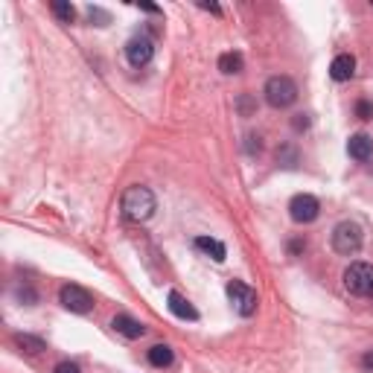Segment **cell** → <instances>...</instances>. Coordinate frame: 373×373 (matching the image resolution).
Returning a JSON list of instances; mask_svg holds the SVG:
<instances>
[{
	"instance_id": "cell-1",
	"label": "cell",
	"mask_w": 373,
	"mask_h": 373,
	"mask_svg": "<svg viewBox=\"0 0 373 373\" xmlns=\"http://www.w3.org/2000/svg\"><path fill=\"white\" fill-rule=\"evenodd\" d=\"M155 210H157V199L155 193L149 190V186H128V190L123 193V216L131 219V222H146L155 216Z\"/></svg>"
},
{
	"instance_id": "cell-2",
	"label": "cell",
	"mask_w": 373,
	"mask_h": 373,
	"mask_svg": "<svg viewBox=\"0 0 373 373\" xmlns=\"http://www.w3.org/2000/svg\"><path fill=\"white\" fill-rule=\"evenodd\" d=\"M364 243V236H362V228L356 222H338L333 228V251L341 254V257H353L359 254Z\"/></svg>"
},
{
	"instance_id": "cell-3",
	"label": "cell",
	"mask_w": 373,
	"mask_h": 373,
	"mask_svg": "<svg viewBox=\"0 0 373 373\" xmlns=\"http://www.w3.org/2000/svg\"><path fill=\"white\" fill-rule=\"evenodd\" d=\"M262 94L272 108H289V105H295V99H298V85L291 82L289 76H272L269 82H265Z\"/></svg>"
},
{
	"instance_id": "cell-4",
	"label": "cell",
	"mask_w": 373,
	"mask_h": 373,
	"mask_svg": "<svg viewBox=\"0 0 373 373\" xmlns=\"http://www.w3.org/2000/svg\"><path fill=\"white\" fill-rule=\"evenodd\" d=\"M344 289L356 298L373 295V265H367V262L347 265V272H344Z\"/></svg>"
},
{
	"instance_id": "cell-5",
	"label": "cell",
	"mask_w": 373,
	"mask_h": 373,
	"mask_svg": "<svg viewBox=\"0 0 373 373\" xmlns=\"http://www.w3.org/2000/svg\"><path fill=\"white\" fill-rule=\"evenodd\" d=\"M225 291H228V301H230V306H233L236 315L248 318V315L257 312V291H254L248 283H243V280H230Z\"/></svg>"
},
{
	"instance_id": "cell-6",
	"label": "cell",
	"mask_w": 373,
	"mask_h": 373,
	"mask_svg": "<svg viewBox=\"0 0 373 373\" xmlns=\"http://www.w3.org/2000/svg\"><path fill=\"white\" fill-rule=\"evenodd\" d=\"M59 301H62V306H65L67 312H76V315L94 312V295H91L88 289L76 286V283H65V286L59 289Z\"/></svg>"
},
{
	"instance_id": "cell-7",
	"label": "cell",
	"mask_w": 373,
	"mask_h": 373,
	"mask_svg": "<svg viewBox=\"0 0 373 373\" xmlns=\"http://www.w3.org/2000/svg\"><path fill=\"white\" fill-rule=\"evenodd\" d=\"M318 213H321V204H318V199L309 196V193H298L295 199L289 201V216L295 219L298 225H309V222H315V219H318Z\"/></svg>"
},
{
	"instance_id": "cell-8",
	"label": "cell",
	"mask_w": 373,
	"mask_h": 373,
	"mask_svg": "<svg viewBox=\"0 0 373 373\" xmlns=\"http://www.w3.org/2000/svg\"><path fill=\"white\" fill-rule=\"evenodd\" d=\"M155 56V44L149 35H135V38H128L126 44V59L131 67H146Z\"/></svg>"
},
{
	"instance_id": "cell-9",
	"label": "cell",
	"mask_w": 373,
	"mask_h": 373,
	"mask_svg": "<svg viewBox=\"0 0 373 373\" xmlns=\"http://www.w3.org/2000/svg\"><path fill=\"white\" fill-rule=\"evenodd\" d=\"M167 306H169V312L175 318H181V321H199V309L186 301L181 291H169V295H167Z\"/></svg>"
},
{
	"instance_id": "cell-10",
	"label": "cell",
	"mask_w": 373,
	"mask_h": 373,
	"mask_svg": "<svg viewBox=\"0 0 373 373\" xmlns=\"http://www.w3.org/2000/svg\"><path fill=\"white\" fill-rule=\"evenodd\" d=\"M347 155L353 157V161H359V164L370 161V155H373V138H367L364 131L353 135V138L347 140Z\"/></svg>"
},
{
	"instance_id": "cell-11",
	"label": "cell",
	"mask_w": 373,
	"mask_h": 373,
	"mask_svg": "<svg viewBox=\"0 0 373 373\" xmlns=\"http://www.w3.org/2000/svg\"><path fill=\"white\" fill-rule=\"evenodd\" d=\"M353 73H356V59L350 56V52H341V56L333 59L330 76L335 79V82H347V79H353Z\"/></svg>"
},
{
	"instance_id": "cell-12",
	"label": "cell",
	"mask_w": 373,
	"mask_h": 373,
	"mask_svg": "<svg viewBox=\"0 0 373 373\" xmlns=\"http://www.w3.org/2000/svg\"><path fill=\"white\" fill-rule=\"evenodd\" d=\"M111 327H114L123 338H140V335L146 333V327L138 321V318H131V315H114Z\"/></svg>"
},
{
	"instance_id": "cell-13",
	"label": "cell",
	"mask_w": 373,
	"mask_h": 373,
	"mask_svg": "<svg viewBox=\"0 0 373 373\" xmlns=\"http://www.w3.org/2000/svg\"><path fill=\"white\" fill-rule=\"evenodd\" d=\"M196 248H199L201 254H207L210 260H216V262H222V260L228 257L225 245L219 243V239H213V236H196Z\"/></svg>"
},
{
	"instance_id": "cell-14",
	"label": "cell",
	"mask_w": 373,
	"mask_h": 373,
	"mask_svg": "<svg viewBox=\"0 0 373 373\" xmlns=\"http://www.w3.org/2000/svg\"><path fill=\"white\" fill-rule=\"evenodd\" d=\"M243 67H245V62H243V52H222L219 56V70L222 73H243Z\"/></svg>"
},
{
	"instance_id": "cell-15",
	"label": "cell",
	"mask_w": 373,
	"mask_h": 373,
	"mask_svg": "<svg viewBox=\"0 0 373 373\" xmlns=\"http://www.w3.org/2000/svg\"><path fill=\"white\" fill-rule=\"evenodd\" d=\"M149 364L169 367L172 364V347H169V344H155V347L149 350Z\"/></svg>"
},
{
	"instance_id": "cell-16",
	"label": "cell",
	"mask_w": 373,
	"mask_h": 373,
	"mask_svg": "<svg viewBox=\"0 0 373 373\" xmlns=\"http://www.w3.org/2000/svg\"><path fill=\"white\" fill-rule=\"evenodd\" d=\"M50 9H52V15H56L62 23H73L76 21V9H73V4H67V0H52Z\"/></svg>"
},
{
	"instance_id": "cell-17",
	"label": "cell",
	"mask_w": 373,
	"mask_h": 373,
	"mask_svg": "<svg viewBox=\"0 0 373 373\" xmlns=\"http://www.w3.org/2000/svg\"><path fill=\"white\" fill-rule=\"evenodd\" d=\"M15 344L21 347V353H30V356H35V353L44 350V341L33 338V335H15Z\"/></svg>"
},
{
	"instance_id": "cell-18",
	"label": "cell",
	"mask_w": 373,
	"mask_h": 373,
	"mask_svg": "<svg viewBox=\"0 0 373 373\" xmlns=\"http://www.w3.org/2000/svg\"><path fill=\"white\" fill-rule=\"evenodd\" d=\"M356 117H359V120H373V102L359 99V102H356Z\"/></svg>"
},
{
	"instance_id": "cell-19",
	"label": "cell",
	"mask_w": 373,
	"mask_h": 373,
	"mask_svg": "<svg viewBox=\"0 0 373 373\" xmlns=\"http://www.w3.org/2000/svg\"><path fill=\"white\" fill-rule=\"evenodd\" d=\"M245 140H248V143H245V152H248V155H260V152H262V143H260L257 135H248Z\"/></svg>"
},
{
	"instance_id": "cell-20",
	"label": "cell",
	"mask_w": 373,
	"mask_h": 373,
	"mask_svg": "<svg viewBox=\"0 0 373 373\" xmlns=\"http://www.w3.org/2000/svg\"><path fill=\"white\" fill-rule=\"evenodd\" d=\"M52 373H82V367H79L76 362H59Z\"/></svg>"
},
{
	"instance_id": "cell-21",
	"label": "cell",
	"mask_w": 373,
	"mask_h": 373,
	"mask_svg": "<svg viewBox=\"0 0 373 373\" xmlns=\"http://www.w3.org/2000/svg\"><path fill=\"white\" fill-rule=\"evenodd\" d=\"M88 18H91V21H102V26L108 23V12H102V9H96V6L88 9Z\"/></svg>"
},
{
	"instance_id": "cell-22",
	"label": "cell",
	"mask_w": 373,
	"mask_h": 373,
	"mask_svg": "<svg viewBox=\"0 0 373 373\" xmlns=\"http://www.w3.org/2000/svg\"><path fill=\"white\" fill-rule=\"evenodd\" d=\"M304 248H306L304 239H295V243H289V254H301Z\"/></svg>"
},
{
	"instance_id": "cell-23",
	"label": "cell",
	"mask_w": 373,
	"mask_h": 373,
	"mask_svg": "<svg viewBox=\"0 0 373 373\" xmlns=\"http://www.w3.org/2000/svg\"><path fill=\"white\" fill-rule=\"evenodd\" d=\"M291 126H295L298 131H301V128H306V126H309V120H306V114H295V120H291Z\"/></svg>"
},
{
	"instance_id": "cell-24",
	"label": "cell",
	"mask_w": 373,
	"mask_h": 373,
	"mask_svg": "<svg viewBox=\"0 0 373 373\" xmlns=\"http://www.w3.org/2000/svg\"><path fill=\"white\" fill-rule=\"evenodd\" d=\"M362 367H364V370H373V350L362 356Z\"/></svg>"
},
{
	"instance_id": "cell-25",
	"label": "cell",
	"mask_w": 373,
	"mask_h": 373,
	"mask_svg": "<svg viewBox=\"0 0 373 373\" xmlns=\"http://www.w3.org/2000/svg\"><path fill=\"white\" fill-rule=\"evenodd\" d=\"M239 108H243V111L248 114V111H251V99H248V96H243V99H239Z\"/></svg>"
},
{
	"instance_id": "cell-26",
	"label": "cell",
	"mask_w": 373,
	"mask_h": 373,
	"mask_svg": "<svg viewBox=\"0 0 373 373\" xmlns=\"http://www.w3.org/2000/svg\"><path fill=\"white\" fill-rule=\"evenodd\" d=\"M140 9H143V12H149V15H155V12H161V9H157V6H152V4H140Z\"/></svg>"
},
{
	"instance_id": "cell-27",
	"label": "cell",
	"mask_w": 373,
	"mask_h": 373,
	"mask_svg": "<svg viewBox=\"0 0 373 373\" xmlns=\"http://www.w3.org/2000/svg\"><path fill=\"white\" fill-rule=\"evenodd\" d=\"M201 9H210V12H216V15H219V6H216V4H201Z\"/></svg>"
}]
</instances>
